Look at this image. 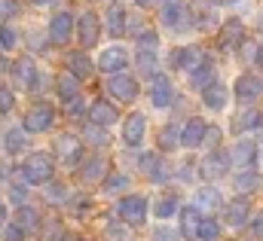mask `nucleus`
I'll use <instances>...</instances> for the list:
<instances>
[{
    "label": "nucleus",
    "mask_w": 263,
    "mask_h": 241,
    "mask_svg": "<svg viewBox=\"0 0 263 241\" xmlns=\"http://www.w3.org/2000/svg\"><path fill=\"white\" fill-rule=\"evenodd\" d=\"M178 144H181V131H178V125L162 128V134H159V147H162V150H175Z\"/></svg>",
    "instance_id": "nucleus-34"
},
{
    "label": "nucleus",
    "mask_w": 263,
    "mask_h": 241,
    "mask_svg": "<svg viewBox=\"0 0 263 241\" xmlns=\"http://www.w3.org/2000/svg\"><path fill=\"white\" fill-rule=\"evenodd\" d=\"M220 205V192L214 189V186H205V189H199L196 192V211H214Z\"/></svg>",
    "instance_id": "nucleus-26"
},
{
    "label": "nucleus",
    "mask_w": 263,
    "mask_h": 241,
    "mask_svg": "<svg viewBox=\"0 0 263 241\" xmlns=\"http://www.w3.org/2000/svg\"><path fill=\"white\" fill-rule=\"evenodd\" d=\"M214 3H220V6H230V3H239V0H214Z\"/></svg>",
    "instance_id": "nucleus-56"
},
{
    "label": "nucleus",
    "mask_w": 263,
    "mask_h": 241,
    "mask_svg": "<svg viewBox=\"0 0 263 241\" xmlns=\"http://www.w3.org/2000/svg\"><path fill=\"white\" fill-rule=\"evenodd\" d=\"M37 223H40V217L34 208H18V226L22 229H37Z\"/></svg>",
    "instance_id": "nucleus-36"
},
{
    "label": "nucleus",
    "mask_w": 263,
    "mask_h": 241,
    "mask_svg": "<svg viewBox=\"0 0 263 241\" xmlns=\"http://www.w3.org/2000/svg\"><path fill=\"white\" fill-rule=\"evenodd\" d=\"M217 232H220V226H217L214 220H202V226H199V238L202 241H214Z\"/></svg>",
    "instance_id": "nucleus-37"
},
{
    "label": "nucleus",
    "mask_w": 263,
    "mask_h": 241,
    "mask_svg": "<svg viewBox=\"0 0 263 241\" xmlns=\"http://www.w3.org/2000/svg\"><path fill=\"white\" fill-rule=\"evenodd\" d=\"M104 235H107L110 241H126V238H129V229H126L123 223H107Z\"/></svg>",
    "instance_id": "nucleus-38"
},
{
    "label": "nucleus",
    "mask_w": 263,
    "mask_h": 241,
    "mask_svg": "<svg viewBox=\"0 0 263 241\" xmlns=\"http://www.w3.org/2000/svg\"><path fill=\"white\" fill-rule=\"evenodd\" d=\"M52 171H55V165H52V159L46 153H34L22 165V174H25L28 183H49L52 180Z\"/></svg>",
    "instance_id": "nucleus-1"
},
{
    "label": "nucleus",
    "mask_w": 263,
    "mask_h": 241,
    "mask_svg": "<svg viewBox=\"0 0 263 241\" xmlns=\"http://www.w3.org/2000/svg\"><path fill=\"white\" fill-rule=\"evenodd\" d=\"M117 214H120V220H126L132 226H141L144 217H147V202L141 195H129V198H123L117 205Z\"/></svg>",
    "instance_id": "nucleus-3"
},
{
    "label": "nucleus",
    "mask_w": 263,
    "mask_h": 241,
    "mask_svg": "<svg viewBox=\"0 0 263 241\" xmlns=\"http://www.w3.org/2000/svg\"><path fill=\"white\" fill-rule=\"evenodd\" d=\"M242 37H245V28H242L239 18H230V22L220 28V46H223V49H236V46L242 43Z\"/></svg>",
    "instance_id": "nucleus-16"
},
{
    "label": "nucleus",
    "mask_w": 263,
    "mask_h": 241,
    "mask_svg": "<svg viewBox=\"0 0 263 241\" xmlns=\"http://www.w3.org/2000/svg\"><path fill=\"white\" fill-rule=\"evenodd\" d=\"M62 241H80L77 235H62Z\"/></svg>",
    "instance_id": "nucleus-57"
},
{
    "label": "nucleus",
    "mask_w": 263,
    "mask_h": 241,
    "mask_svg": "<svg viewBox=\"0 0 263 241\" xmlns=\"http://www.w3.org/2000/svg\"><path fill=\"white\" fill-rule=\"evenodd\" d=\"M248 211H251V208H248L245 198L230 202V205H227V223H230V226H242V223L248 220Z\"/></svg>",
    "instance_id": "nucleus-25"
},
{
    "label": "nucleus",
    "mask_w": 263,
    "mask_h": 241,
    "mask_svg": "<svg viewBox=\"0 0 263 241\" xmlns=\"http://www.w3.org/2000/svg\"><path fill=\"white\" fill-rule=\"evenodd\" d=\"M263 95V83L257 79V76H251V73H245V76H239L236 79V98L239 101H254V98H260Z\"/></svg>",
    "instance_id": "nucleus-8"
},
{
    "label": "nucleus",
    "mask_w": 263,
    "mask_h": 241,
    "mask_svg": "<svg viewBox=\"0 0 263 241\" xmlns=\"http://www.w3.org/2000/svg\"><path fill=\"white\" fill-rule=\"evenodd\" d=\"M144 131H147V119H144V113H132L126 125H123V140L129 144V147H138L141 140H144Z\"/></svg>",
    "instance_id": "nucleus-9"
},
{
    "label": "nucleus",
    "mask_w": 263,
    "mask_h": 241,
    "mask_svg": "<svg viewBox=\"0 0 263 241\" xmlns=\"http://www.w3.org/2000/svg\"><path fill=\"white\" fill-rule=\"evenodd\" d=\"M65 198V186H49V202H62Z\"/></svg>",
    "instance_id": "nucleus-49"
},
{
    "label": "nucleus",
    "mask_w": 263,
    "mask_h": 241,
    "mask_svg": "<svg viewBox=\"0 0 263 241\" xmlns=\"http://www.w3.org/2000/svg\"><path fill=\"white\" fill-rule=\"evenodd\" d=\"M67 67L73 70V76H89V70H92V61L86 58L83 52H70V58H67Z\"/></svg>",
    "instance_id": "nucleus-31"
},
{
    "label": "nucleus",
    "mask_w": 263,
    "mask_h": 241,
    "mask_svg": "<svg viewBox=\"0 0 263 241\" xmlns=\"http://www.w3.org/2000/svg\"><path fill=\"white\" fill-rule=\"evenodd\" d=\"M55 153H59V159H62L65 165H77L80 156H83V144H80L73 134H62V137L55 140Z\"/></svg>",
    "instance_id": "nucleus-5"
},
{
    "label": "nucleus",
    "mask_w": 263,
    "mask_h": 241,
    "mask_svg": "<svg viewBox=\"0 0 263 241\" xmlns=\"http://www.w3.org/2000/svg\"><path fill=\"white\" fill-rule=\"evenodd\" d=\"M3 223H6V208L0 205V226H3Z\"/></svg>",
    "instance_id": "nucleus-54"
},
{
    "label": "nucleus",
    "mask_w": 263,
    "mask_h": 241,
    "mask_svg": "<svg viewBox=\"0 0 263 241\" xmlns=\"http://www.w3.org/2000/svg\"><path fill=\"white\" fill-rule=\"evenodd\" d=\"M70 31H73L70 12H59V15L49 22V37H52V43H67V40H70Z\"/></svg>",
    "instance_id": "nucleus-15"
},
{
    "label": "nucleus",
    "mask_w": 263,
    "mask_h": 241,
    "mask_svg": "<svg viewBox=\"0 0 263 241\" xmlns=\"http://www.w3.org/2000/svg\"><path fill=\"white\" fill-rule=\"evenodd\" d=\"M138 3H141V6H156L159 0H138Z\"/></svg>",
    "instance_id": "nucleus-55"
},
{
    "label": "nucleus",
    "mask_w": 263,
    "mask_h": 241,
    "mask_svg": "<svg viewBox=\"0 0 263 241\" xmlns=\"http://www.w3.org/2000/svg\"><path fill=\"white\" fill-rule=\"evenodd\" d=\"M153 241H181V235H178L175 229H165V226H162V229L153 232Z\"/></svg>",
    "instance_id": "nucleus-45"
},
{
    "label": "nucleus",
    "mask_w": 263,
    "mask_h": 241,
    "mask_svg": "<svg viewBox=\"0 0 263 241\" xmlns=\"http://www.w3.org/2000/svg\"><path fill=\"white\" fill-rule=\"evenodd\" d=\"M55 86H59V95H62V101H67V104L80 98V83H77V76H73V73H59Z\"/></svg>",
    "instance_id": "nucleus-23"
},
{
    "label": "nucleus",
    "mask_w": 263,
    "mask_h": 241,
    "mask_svg": "<svg viewBox=\"0 0 263 241\" xmlns=\"http://www.w3.org/2000/svg\"><path fill=\"white\" fill-rule=\"evenodd\" d=\"M217 140H220V128H208V131H205V144H211V147H214Z\"/></svg>",
    "instance_id": "nucleus-48"
},
{
    "label": "nucleus",
    "mask_w": 263,
    "mask_h": 241,
    "mask_svg": "<svg viewBox=\"0 0 263 241\" xmlns=\"http://www.w3.org/2000/svg\"><path fill=\"white\" fill-rule=\"evenodd\" d=\"M138 67H141L144 76H153V79H156V55H153L150 49H141V52H138Z\"/></svg>",
    "instance_id": "nucleus-33"
},
{
    "label": "nucleus",
    "mask_w": 263,
    "mask_h": 241,
    "mask_svg": "<svg viewBox=\"0 0 263 241\" xmlns=\"http://www.w3.org/2000/svg\"><path fill=\"white\" fill-rule=\"evenodd\" d=\"M129 64V55H126V49H120V46H114V49H107V52H101V58H98V67L104 70V73H123V67Z\"/></svg>",
    "instance_id": "nucleus-11"
},
{
    "label": "nucleus",
    "mask_w": 263,
    "mask_h": 241,
    "mask_svg": "<svg viewBox=\"0 0 263 241\" xmlns=\"http://www.w3.org/2000/svg\"><path fill=\"white\" fill-rule=\"evenodd\" d=\"M12 76H15V83H18L22 89H31L34 79H37V67H34V61L31 58H18L15 64H12Z\"/></svg>",
    "instance_id": "nucleus-18"
},
{
    "label": "nucleus",
    "mask_w": 263,
    "mask_h": 241,
    "mask_svg": "<svg viewBox=\"0 0 263 241\" xmlns=\"http://www.w3.org/2000/svg\"><path fill=\"white\" fill-rule=\"evenodd\" d=\"M52 122H55V107L52 104H37V107L28 110V116H25L22 125H25V131H34L37 134V131H46Z\"/></svg>",
    "instance_id": "nucleus-2"
},
{
    "label": "nucleus",
    "mask_w": 263,
    "mask_h": 241,
    "mask_svg": "<svg viewBox=\"0 0 263 241\" xmlns=\"http://www.w3.org/2000/svg\"><path fill=\"white\" fill-rule=\"evenodd\" d=\"M257 61H260V64H263V46H260V49H257Z\"/></svg>",
    "instance_id": "nucleus-58"
},
{
    "label": "nucleus",
    "mask_w": 263,
    "mask_h": 241,
    "mask_svg": "<svg viewBox=\"0 0 263 241\" xmlns=\"http://www.w3.org/2000/svg\"><path fill=\"white\" fill-rule=\"evenodd\" d=\"M260 31H263V18H260Z\"/></svg>",
    "instance_id": "nucleus-59"
},
{
    "label": "nucleus",
    "mask_w": 263,
    "mask_h": 241,
    "mask_svg": "<svg viewBox=\"0 0 263 241\" xmlns=\"http://www.w3.org/2000/svg\"><path fill=\"white\" fill-rule=\"evenodd\" d=\"M89 113H92V122H95V125H101V128H104V125H110V122H117V116H120V113H117V107H114V104H107V101H95Z\"/></svg>",
    "instance_id": "nucleus-22"
},
{
    "label": "nucleus",
    "mask_w": 263,
    "mask_h": 241,
    "mask_svg": "<svg viewBox=\"0 0 263 241\" xmlns=\"http://www.w3.org/2000/svg\"><path fill=\"white\" fill-rule=\"evenodd\" d=\"M98 34H101L98 15H92V12L80 15V43H83V46H95V43H98Z\"/></svg>",
    "instance_id": "nucleus-13"
},
{
    "label": "nucleus",
    "mask_w": 263,
    "mask_h": 241,
    "mask_svg": "<svg viewBox=\"0 0 263 241\" xmlns=\"http://www.w3.org/2000/svg\"><path fill=\"white\" fill-rule=\"evenodd\" d=\"M15 40H18V34L12 31V28H0V52H6V49H12L15 46Z\"/></svg>",
    "instance_id": "nucleus-39"
},
{
    "label": "nucleus",
    "mask_w": 263,
    "mask_h": 241,
    "mask_svg": "<svg viewBox=\"0 0 263 241\" xmlns=\"http://www.w3.org/2000/svg\"><path fill=\"white\" fill-rule=\"evenodd\" d=\"M37 6H52V3H59V0H34Z\"/></svg>",
    "instance_id": "nucleus-53"
},
{
    "label": "nucleus",
    "mask_w": 263,
    "mask_h": 241,
    "mask_svg": "<svg viewBox=\"0 0 263 241\" xmlns=\"http://www.w3.org/2000/svg\"><path fill=\"white\" fill-rule=\"evenodd\" d=\"M205 131H208V125L199 119H190L184 125V134H181V144L184 147H199V144H205Z\"/></svg>",
    "instance_id": "nucleus-19"
},
{
    "label": "nucleus",
    "mask_w": 263,
    "mask_h": 241,
    "mask_svg": "<svg viewBox=\"0 0 263 241\" xmlns=\"http://www.w3.org/2000/svg\"><path fill=\"white\" fill-rule=\"evenodd\" d=\"M233 186L239 189V192H257L263 186V177L257 174V171H242L236 180H233Z\"/></svg>",
    "instance_id": "nucleus-28"
},
{
    "label": "nucleus",
    "mask_w": 263,
    "mask_h": 241,
    "mask_svg": "<svg viewBox=\"0 0 263 241\" xmlns=\"http://www.w3.org/2000/svg\"><path fill=\"white\" fill-rule=\"evenodd\" d=\"M202 101H205L211 110H223V104H227V89H223L220 83H211V86L202 92Z\"/></svg>",
    "instance_id": "nucleus-24"
},
{
    "label": "nucleus",
    "mask_w": 263,
    "mask_h": 241,
    "mask_svg": "<svg viewBox=\"0 0 263 241\" xmlns=\"http://www.w3.org/2000/svg\"><path fill=\"white\" fill-rule=\"evenodd\" d=\"M178 214V198L175 195H162L159 202H156V217L159 220H168V217H175Z\"/></svg>",
    "instance_id": "nucleus-32"
},
{
    "label": "nucleus",
    "mask_w": 263,
    "mask_h": 241,
    "mask_svg": "<svg viewBox=\"0 0 263 241\" xmlns=\"http://www.w3.org/2000/svg\"><path fill=\"white\" fill-rule=\"evenodd\" d=\"M168 61H172V67H184V70H190V73L205 64V58H202L199 49H175Z\"/></svg>",
    "instance_id": "nucleus-12"
},
{
    "label": "nucleus",
    "mask_w": 263,
    "mask_h": 241,
    "mask_svg": "<svg viewBox=\"0 0 263 241\" xmlns=\"http://www.w3.org/2000/svg\"><path fill=\"white\" fill-rule=\"evenodd\" d=\"M83 137H86L89 144H95V147H104V144H110V134H107L101 125H95V122H89V125L83 128Z\"/></svg>",
    "instance_id": "nucleus-30"
},
{
    "label": "nucleus",
    "mask_w": 263,
    "mask_h": 241,
    "mask_svg": "<svg viewBox=\"0 0 263 241\" xmlns=\"http://www.w3.org/2000/svg\"><path fill=\"white\" fill-rule=\"evenodd\" d=\"M15 12H18V3H15V0H0V28H3V22L12 18Z\"/></svg>",
    "instance_id": "nucleus-41"
},
{
    "label": "nucleus",
    "mask_w": 263,
    "mask_h": 241,
    "mask_svg": "<svg viewBox=\"0 0 263 241\" xmlns=\"http://www.w3.org/2000/svg\"><path fill=\"white\" fill-rule=\"evenodd\" d=\"M187 6L181 0H162V25L172 28V31H181L187 28Z\"/></svg>",
    "instance_id": "nucleus-4"
},
{
    "label": "nucleus",
    "mask_w": 263,
    "mask_h": 241,
    "mask_svg": "<svg viewBox=\"0 0 263 241\" xmlns=\"http://www.w3.org/2000/svg\"><path fill=\"white\" fill-rule=\"evenodd\" d=\"M129 186V177L126 174H114V177H107L104 183V192H117V189H126Z\"/></svg>",
    "instance_id": "nucleus-42"
},
{
    "label": "nucleus",
    "mask_w": 263,
    "mask_h": 241,
    "mask_svg": "<svg viewBox=\"0 0 263 241\" xmlns=\"http://www.w3.org/2000/svg\"><path fill=\"white\" fill-rule=\"evenodd\" d=\"M70 113H83V101H73L70 104Z\"/></svg>",
    "instance_id": "nucleus-52"
},
{
    "label": "nucleus",
    "mask_w": 263,
    "mask_h": 241,
    "mask_svg": "<svg viewBox=\"0 0 263 241\" xmlns=\"http://www.w3.org/2000/svg\"><path fill=\"white\" fill-rule=\"evenodd\" d=\"M138 165H141V171H144V174H147L150 180H156V183L168 177V168H165V165L159 162V156H156V153H144Z\"/></svg>",
    "instance_id": "nucleus-17"
},
{
    "label": "nucleus",
    "mask_w": 263,
    "mask_h": 241,
    "mask_svg": "<svg viewBox=\"0 0 263 241\" xmlns=\"http://www.w3.org/2000/svg\"><path fill=\"white\" fill-rule=\"evenodd\" d=\"M12 104H15L12 92H9L6 86H0V113H9V110H12Z\"/></svg>",
    "instance_id": "nucleus-43"
},
{
    "label": "nucleus",
    "mask_w": 263,
    "mask_h": 241,
    "mask_svg": "<svg viewBox=\"0 0 263 241\" xmlns=\"http://www.w3.org/2000/svg\"><path fill=\"white\" fill-rule=\"evenodd\" d=\"M25 195H28V189L15 183V186H12V198H15V202H25Z\"/></svg>",
    "instance_id": "nucleus-50"
},
{
    "label": "nucleus",
    "mask_w": 263,
    "mask_h": 241,
    "mask_svg": "<svg viewBox=\"0 0 263 241\" xmlns=\"http://www.w3.org/2000/svg\"><path fill=\"white\" fill-rule=\"evenodd\" d=\"M107 28L114 37H123L126 34V6L123 3H110L107 6Z\"/></svg>",
    "instance_id": "nucleus-21"
},
{
    "label": "nucleus",
    "mask_w": 263,
    "mask_h": 241,
    "mask_svg": "<svg viewBox=\"0 0 263 241\" xmlns=\"http://www.w3.org/2000/svg\"><path fill=\"white\" fill-rule=\"evenodd\" d=\"M25 144H28V137H25V131H22V128H12V131L6 134V150H9V153H18Z\"/></svg>",
    "instance_id": "nucleus-35"
},
{
    "label": "nucleus",
    "mask_w": 263,
    "mask_h": 241,
    "mask_svg": "<svg viewBox=\"0 0 263 241\" xmlns=\"http://www.w3.org/2000/svg\"><path fill=\"white\" fill-rule=\"evenodd\" d=\"M211 76H214V64L205 61L202 67H196V70L190 73V83H193L196 89H208V86H211Z\"/></svg>",
    "instance_id": "nucleus-29"
},
{
    "label": "nucleus",
    "mask_w": 263,
    "mask_h": 241,
    "mask_svg": "<svg viewBox=\"0 0 263 241\" xmlns=\"http://www.w3.org/2000/svg\"><path fill=\"white\" fill-rule=\"evenodd\" d=\"M193 15H196V25H199V28H205V25L211 22V12H208V9H202V6H193Z\"/></svg>",
    "instance_id": "nucleus-46"
},
{
    "label": "nucleus",
    "mask_w": 263,
    "mask_h": 241,
    "mask_svg": "<svg viewBox=\"0 0 263 241\" xmlns=\"http://www.w3.org/2000/svg\"><path fill=\"white\" fill-rule=\"evenodd\" d=\"M104 174H107V162H104V159H89V162H86V168L80 171V177H83L86 183L104 180Z\"/></svg>",
    "instance_id": "nucleus-27"
},
{
    "label": "nucleus",
    "mask_w": 263,
    "mask_h": 241,
    "mask_svg": "<svg viewBox=\"0 0 263 241\" xmlns=\"http://www.w3.org/2000/svg\"><path fill=\"white\" fill-rule=\"evenodd\" d=\"M257 159V144L254 140H239L233 150H230V162L239 165V168H251Z\"/></svg>",
    "instance_id": "nucleus-6"
},
{
    "label": "nucleus",
    "mask_w": 263,
    "mask_h": 241,
    "mask_svg": "<svg viewBox=\"0 0 263 241\" xmlns=\"http://www.w3.org/2000/svg\"><path fill=\"white\" fill-rule=\"evenodd\" d=\"M227 165H230V156L227 153H211L205 162H202V177L205 180H217V177H223L227 174Z\"/></svg>",
    "instance_id": "nucleus-10"
},
{
    "label": "nucleus",
    "mask_w": 263,
    "mask_h": 241,
    "mask_svg": "<svg viewBox=\"0 0 263 241\" xmlns=\"http://www.w3.org/2000/svg\"><path fill=\"white\" fill-rule=\"evenodd\" d=\"M257 122H260V113H257V110H245V113H239L236 128L242 131V128H251V125H257Z\"/></svg>",
    "instance_id": "nucleus-40"
},
{
    "label": "nucleus",
    "mask_w": 263,
    "mask_h": 241,
    "mask_svg": "<svg viewBox=\"0 0 263 241\" xmlns=\"http://www.w3.org/2000/svg\"><path fill=\"white\" fill-rule=\"evenodd\" d=\"M107 92L114 95V98H120V101H135V95H138V83L126 76V73H120V76H114L110 83H107Z\"/></svg>",
    "instance_id": "nucleus-7"
},
{
    "label": "nucleus",
    "mask_w": 263,
    "mask_h": 241,
    "mask_svg": "<svg viewBox=\"0 0 263 241\" xmlns=\"http://www.w3.org/2000/svg\"><path fill=\"white\" fill-rule=\"evenodd\" d=\"M150 101L156 107H168L175 101V86L168 83V76H156L153 79V92H150Z\"/></svg>",
    "instance_id": "nucleus-14"
},
{
    "label": "nucleus",
    "mask_w": 263,
    "mask_h": 241,
    "mask_svg": "<svg viewBox=\"0 0 263 241\" xmlns=\"http://www.w3.org/2000/svg\"><path fill=\"white\" fill-rule=\"evenodd\" d=\"M25 238V229L15 223V226H6V241H22Z\"/></svg>",
    "instance_id": "nucleus-47"
},
{
    "label": "nucleus",
    "mask_w": 263,
    "mask_h": 241,
    "mask_svg": "<svg viewBox=\"0 0 263 241\" xmlns=\"http://www.w3.org/2000/svg\"><path fill=\"white\" fill-rule=\"evenodd\" d=\"M254 238L263 241V214H257V220H254Z\"/></svg>",
    "instance_id": "nucleus-51"
},
{
    "label": "nucleus",
    "mask_w": 263,
    "mask_h": 241,
    "mask_svg": "<svg viewBox=\"0 0 263 241\" xmlns=\"http://www.w3.org/2000/svg\"><path fill=\"white\" fill-rule=\"evenodd\" d=\"M138 43H141V49H150V52H153V46H156V34H153V31H141V34H138Z\"/></svg>",
    "instance_id": "nucleus-44"
},
{
    "label": "nucleus",
    "mask_w": 263,
    "mask_h": 241,
    "mask_svg": "<svg viewBox=\"0 0 263 241\" xmlns=\"http://www.w3.org/2000/svg\"><path fill=\"white\" fill-rule=\"evenodd\" d=\"M199 226H202L199 211L193 205L184 208V211H181V235H184V238H199Z\"/></svg>",
    "instance_id": "nucleus-20"
}]
</instances>
